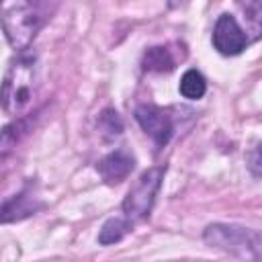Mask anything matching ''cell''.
<instances>
[{
    "label": "cell",
    "mask_w": 262,
    "mask_h": 262,
    "mask_svg": "<svg viewBox=\"0 0 262 262\" xmlns=\"http://www.w3.org/2000/svg\"><path fill=\"white\" fill-rule=\"evenodd\" d=\"M246 164H248V170H250L254 176H262V143H256V145L248 151Z\"/></svg>",
    "instance_id": "5bb4252c"
},
{
    "label": "cell",
    "mask_w": 262,
    "mask_h": 262,
    "mask_svg": "<svg viewBox=\"0 0 262 262\" xmlns=\"http://www.w3.org/2000/svg\"><path fill=\"white\" fill-rule=\"evenodd\" d=\"M35 92H37L35 57L20 55L10 63V68L4 76V84H2V108H4V113L20 119L29 111V106L33 104Z\"/></svg>",
    "instance_id": "7a4b0ae2"
},
{
    "label": "cell",
    "mask_w": 262,
    "mask_h": 262,
    "mask_svg": "<svg viewBox=\"0 0 262 262\" xmlns=\"http://www.w3.org/2000/svg\"><path fill=\"white\" fill-rule=\"evenodd\" d=\"M205 244L242 262H262V235L239 223H211L203 231Z\"/></svg>",
    "instance_id": "6da1fadb"
},
{
    "label": "cell",
    "mask_w": 262,
    "mask_h": 262,
    "mask_svg": "<svg viewBox=\"0 0 262 262\" xmlns=\"http://www.w3.org/2000/svg\"><path fill=\"white\" fill-rule=\"evenodd\" d=\"M178 92L188 100H199L207 92V80L199 70H186L180 78Z\"/></svg>",
    "instance_id": "9c48e42d"
},
{
    "label": "cell",
    "mask_w": 262,
    "mask_h": 262,
    "mask_svg": "<svg viewBox=\"0 0 262 262\" xmlns=\"http://www.w3.org/2000/svg\"><path fill=\"white\" fill-rule=\"evenodd\" d=\"M135 121L154 139L158 147H164L174 133V119L168 111L156 104H139L135 108Z\"/></svg>",
    "instance_id": "8992f818"
},
{
    "label": "cell",
    "mask_w": 262,
    "mask_h": 262,
    "mask_svg": "<svg viewBox=\"0 0 262 262\" xmlns=\"http://www.w3.org/2000/svg\"><path fill=\"white\" fill-rule=\"evenodd\" d=\"M35 201H37V196L33 194L31 186H25L18 194H14L12 199L4 201V205H2V221L8 223V221L23 219V217L35 213L37 209L43 207L41 203H35Z\"/></svg>",
    "instance_id": "ba28073f"
},
{
    "label": "cell",
    "mask_w": 262,
    "mask_h": 262,
    "mask_svg": "<svg viewBox=\"0 0 262 262\" xmlns=\"http://www.w3.org/2000/svg\"><path fill=\"white\" fill-rule=\"evenodd\" d=\"M164 172H166L164 166H154V168L145 170L135 180V184L129 188V192L123 201V217L125 219H129L131 223H137V221H143L151 213V207L156 203L158 190L164 180Z\"/></svg>",
    "instance_id": "277c9868"
},
{
    "label": "cell",
    "mask_w": 262,
    "mask_h": 262,
    "mask_svg": "<svg viewBox=\"0 0 262 262\" xmlns=\"http://www.w3.org/2000/svg\"><path fill=\"white\" fill-rule=\"evenodd\" d=\"M248 33L239 27L233 14L223 12L217 16L215 27H213V47L221 55H239L248 45H250Z\"/></svg>",
    "instance_id": "5b68a950"
},
{
    "label": "cell",
    "mask_w": 262,
    "mask_h": 262,
    "mask_svg": "<svg viewBox=\"0 0 262 262\" xmlns=\"http://www.w3.org/2000/svg\"><path fill=\"white\" fill-rule=\"evenodd\" d=\"M98 129L106 135V137H115V135H121L123 131V121L119 117V113L115 108H104L98 117Z\"/></svg>",
    "instance_id": "4fadbf2b"
},
{
    "label": "cell",
    "mask_w": 262,
    "mask_h": 262,
    "mask_svg": "<svg viewBox=\"0 0 262 262\" xmlns=\"http://www.w3.org/2000/svg\"><path fill=\"white\" fill-rule=\"evenodd\" d=\"M131 229H133V223H131L129 219H125V217H113V219H108V221L102 225V229H100V233H98V244H100V246L117 244V242H121Z\"/></svg>",
    "instance_id": "8fae6325"
},
{
    "label": "cell",
    "mask_w": 262,
    "mask_h": 262,
    "mask_svg": "<svg viewBox=\"0 0 262 262\" xmlns=\"http://www.w3.org/2000/svg\"><path fill=\"white\" fill-rule=\"evenodd\" d=\"M246 14H248V23H250V41H256L262 37V4L260 2H246V4H239Z\"/></svg>",
    "instance_id": "7c38bea8"
},
{
    "label": "cell",
    "mask_w": 262,
    "mask_h": 262,
    "mask_svg": "<svg viewBox=\"0 0 262 262\" xmlns=\"http://www.w3.org/2000/svg\"><path fill=\"white\" fill-rule=\"evenodd\" d=\"M47 20V10L43 4H31V2H16L4 8L2 12V29L6 35V41L16 51H25L39 29Z\"/></svg>",
    "instance_id": "3957f363"
},
{
    "label": "cell",
    "mask_w": 262,
    "mask_h": 262,
    "mask_svg": "<svg viewBox=\"0 0 262 262\" xmlns=\"http://www.w3.org/2000/svg\"><path fill=\"white\" fill-rule=\"evenodd\" d=\"M133 166H135V160L127 149H115L96 164V170L106 182L113 184V182L125 180L131 174Z\"/></svg>",
    "instance_id": "52a82bcc"
},
{
    "label": "cell",
    "mask_w": 262,
    "mask_h": 262,
    "mask_svg": "<svg viewBox=\"0 0 262 262\" xmlns=\"http://www.w3.org/2000/svg\"><path fill=\"white\" fill-rule=\"evenodd\" d=\"M174 57L170 53V49L166 47H149L145 53H143V59H141V66L143 70L147 72H170L174 70Z\"/></svg>",
    "instance_id": "30bf717a"
}]
</instances>
